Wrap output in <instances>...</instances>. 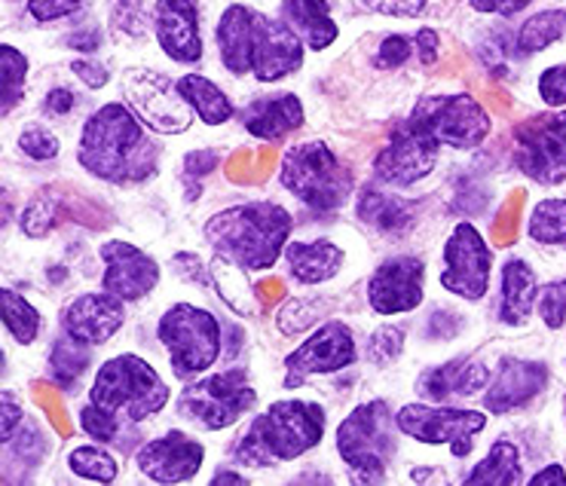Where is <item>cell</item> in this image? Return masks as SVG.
I'll use <instances>...</instances> for the list:
<instances>
[{
	"mask_svg": "<svg viewBox=\"0 0 566 486\" xmlns=\"http://www.w3.org/2000/svg\"><path fill=\"white\" fill-rule=\"evenodd\" d=\"M303 43L289 22L251 10L245 3L227 7L218 22L221 62L233 77L254 74L261 83L291 77L303 65Z\"/></svg>",
	"mask_w": 566,
	"mask_h": 486,
	"instance_id": "cell-1",
	"label": "cell"
},
{
	"mask_svg": "<svg viewBox=\"0 0 566 486\" xmlns=\"http://www.w3.org/2000/svg\"><path fill=\"white\" fill-rule=\"evenodd\" d=\"M77 159L83 169L111 184H142L154 178L159 147L126 105H105L86 119Z\"/></svg>",
	"mask_w": 566,
	"mask_h": 486,
	"instance_id": "cell-2",
	"label": "cell"
},
{
	"mask_svg": "<svg viewBox=\"0 0 566 486\" xmlns=\"http://www.w3.org/2000/svg\"><path fill=\"white\" fill-rule=\"evenodd\" d=\"M291 226V214L276 202H245L211 214L206 239L221 261L242 273H264L285 254Z\"/></svg>",
	"mask_w": 566,
	"mask_h": 486,
	"instance_id": "cell-3",
	"label": "cell"
},
{
	"mask_svg": "<svg viewBox=\"0 0 566 486\" xmlns=\"http://www.w3.org/2000/svg\"><path fill=\"white\" fill-rule=\"evenodd\" d=\"M325 437V410L313 401H276L266 413L254 416L242 434L233 456L251 468H276L282 462L301 459Z\"/></svg>",
	"mask_w": 566,
	"mask_h": 486,
	"instance_id": "cell-4",
	"label": "cell"
},
{
	"mask_svg": "<svg viewBox=\"0 0 566 486\" xmlns=\"http://www.w3.org/2000/svg\"><path fill=\"white\" fill-rule=\"evenodd\" d=\"M90 404L138 425L169 404V385L145 358L117 356L95 373Z\"/></svg>",
	"mask_w": 566,
	"mask_h": 486,
	"instance_id": "cell-5",
	"label": "cell"
},
{
	"mask_svg": "<svg viewBox=\"0 0 566 486\" xmlns=\"http://www.w3.org/2000/svg\"><path fill=\"white\" fill-rule=\"evenodd\" d=\"M279 171H282V187L310 209L337 211L353 197V175L343 169L334 150L322 141L289 147Z\"/></svg>",
	"mask_w": 566,
	"mask_h": 486,
	"instance_id": "cell-6",
	"label": "cell"
},
{
	"mask_svg": "<svg viewBox=\"0 0 566 486\" xmlns=\"http://www.w3.org/2000/svg\"><path fill=\"white\" fill-rule=\"evenodd\" d=\"M386 401H368L356 408L337 429V453L349 465L356 484H380L396 456V437Z\"/></svg>",
	"mask_w": 566,
	"mask_h": 486,
	"instance_id": "cell-7",
	"label": "cell"
},
{
	"mask_svg": "<svg viewBox=\"0 0 566 486\" xmlns=\"http://www.w3.org/2000/svg\"><path fill=\"white\" fill-rule=\"evenodd\" d=\"M159 342L169 352L175 377H197L221 358V325L209 309L193 303H175L157 325Z\"/></svg>",
	"mask_w": 566,
	"mask_h": 486,
	"instance_id": "cell-8",
	"label": "cell"
},
{
	"mask_svg": "<svg viewBox=\"0 0 566 486\" xmlns=\"http://www.w3.org/2000/svg\"><path fill=\"white\" fill-rule=\"evenodd\" d=\"M254 404L258 392L251 389L249 370L230 368L190 382L178 398V413L209 432H221L239 422V416Z\"/></svg>",
	"mask_w": 566,
	"mask_h": 486,
	"instance_id": "cell-9",
	"label": "cell"
},
{
	"mask_svg": "<svg viewBox=\"0 0 566 486\" xmlns=\"http://www.w3.org/2000/svg\"><path fill=\"white\" fill-rule=\"evenodd\" d=\"M408 119L438 145L457 147V150H474L490 135V114L469 93L426 95L410 110Z\"/></svg>",
	"mask_w": 566,
	"mask_h": 486,
	"instance_id": "cell-10",
	"label": "cell"
},
{
	"mask_svg": "<svg viewBox=\"0 0 566 486\" xmlns=\"http://www.w3.org/2000/svg\"><path fill=\"white\" fill-rule=\"evenodd\" d=\"M514 166L536 184L566 178V110L539 114L514 129Z\"/></svg>",
	"mask_w": 566,
	"mask_h": 486,
	"instance_id": "cell-11",
	"label": "cell"
},
{
	"mask_svg": "<svg viewBox=\"0 0 566 486\" xmlns=\"http://www.w3.org/2000/svg\"><path fill=\"white\" fill-rule=\"evenodd\" d=\"M396 425L420 444H448L450 453L462 459L474 447V434L488 429V416L481 410L429 408V404H405L398 410Z\"/></svg>",
	"mask_w": 566,
	"mask_h": 486,
	"instance_id": "cell-12",
	"label": "cell"
},
{
	"mask_svg": "<svg viewBox=\"0 0 566 486\" xmlns=\"http://www.w3.org/2000/svg\"><path fill=\"white\" fill-rule=\"evenodd\" d=\"M444 273L441 285L457 294L462 300H484L490 288V266H493V251L488 239L481 236L469 221L457 224L444 245Z\"/></svg>",
	"mask_w": 566,
	"mask_h": 486,
	"instance_id": "cell-13",
	"label": "cell"
},
{
	"mask_svg": "<svg viewBox=\"0 0 566 486\" xmlns=\"http://www.w3.org/2000/svg\"><path fill=\"white\" fill-rule=\"evenodd\" d=\"M126 98L135 107V114L150 129L163 135H178L190 129V105L185 95L178 93V83H171L154 71H129L126 74Z\"/></svg>",
	"mask_w": 566,
	"mask_h": 486,
	"instance_id": "cell-14",
	"label": "cell"
},
{
	"mask_svg": "<svg viewBox=\"0 0 566 486\" xmlns=\"http://www.w3.org/2000/svg\"><path fill=\"white\" fill-rule=\"evenodd\" d=\"M438 147L441 145L434 138H429L410 119H405V123H398L396 129L389 131V141L380 147V154L374 159V175L380 178L382 184H417V181H422L434 169Z\"/></svg>",
	"mask_w": 566,
	"mask_h": 486,
	"instance_id": "cell-15",
	"label": "cell"
},
{
	"mask_svg": "<svg viewBox=\"0 0 566 486\" xmlns=\"http://www.w3.org/2000/svg\"><path fill=\"white\" fill-rule=\"evenodd\" d=\"M356 337H353L349 325L325 321L310 340L303 342L301 349H294L285 358V373H289L285 377V389H297L313 373H337V370L356 364Z\"/></svg>",
	"mask_w": 566,
	"mask_h": 486,
	"instance_id": "cell-16",
	"label": "cell"
},
{
	"mask_svg": "<svg viewBox=\"0 0 566 486\" xmlns=\"http://www.w3.org/2000/svg\"><path fill=\"white\" fill-rule=\"evenodd\" d=\"M422 278L426 266L420 257H392L377 266L368 282V303L377 316H398L410 313L422 303Z\"/></svg>",
	"mask_w": 566,
	"mask_h": 486,
	"instance_id": "cell-17",
	"label": "cell"
},
{
	"mask_svg": "<svg viewBox=\"0 0 566 486\" xmlns=\"http://www.w3.org/2000/svg\"><path fill=\"white\" fill-rule=\"evenodd\" d=\"M206 459V447L187 437L185 432H166L157 441H147L135 453L138 472L150 477L154 484H185L193 480Z\"/></svg>",
	"mask_w": 566,
	"mask_h": 486,
	"instance_id": "cell-18",
	"label": "cell"
},
{
	"mask_svg": "<svg viewBox=\"0 0 566 486\" xmlns=\"http://www.w3.org/2000/svg\"><path fill=\"white\" fill-rule=\"evenodd\" d=\"M98 254L105 261L102 285L111 294H117L119 300H142L159 285V263L129 242H119V239L105 242Z\"/></svg>",
	"mask_w": 566,
	"mask_h": 486,
	"instance_id": "cell-19",
	"label": "cell"
},
{
	"mask_svg": "<svg viewBox=\"0 0 566 486\" xmlns=\"http://www.w3.org/2000/svg\"><path fill=\"white\" fill-rule=\"evenodd\" d=\"M117 294H80L62 316V330L83 346H105L126 321V309Z\"/></svg>",
	"mask_w": 566,
	"mask_h": 486,
	"instance_id": "cell-20",
	"label": "cell"
},
{
	"mask_svg": "<svg viewBox=\"0 0 566 486\" xmlns=\"http://www.w3.org/2000/svg\"><path fill=\"white\" fill-rule=\"evenodd\" d=\"M163 53L178 65H193L202 59V34H199V10L193 0H157L154 19Z\"/></svg>",
	"mask_w": 566,
	"mask_h": 486,
	"instance_id": "cell-21",
	"label": "cell"
},
{
	"mask_svg": "<svg viewBox=\"0 0 566 486\" xmlns=\"http://www.w3.org/2000/svg\"><path fill=\"white\" fill-rule=\"evenodd\" d=\"M545 385H548V368L542 361L502 358L500 373L490 385V392L484 394V408L490 413H512L530 404Z\"/></svg>",
	"mask_w": 566,
	"mask_h": 486,
	"instance_id": "cell-22",
	"label": "cell"
},
{
	"mask_svg": "<svg viewBox=\"0 0 566 486\" xmlns=\"http://www.w3.org/2000/svg\"><path fill=\"white\" fill-rule=\"evenodd\" d=\"M490 382V370L481 361L472 358H457L441 368H432L417 380V392L422 398H432L434 404L448 401V398H469L481 394V389Z\"/></svg>",
	"mask_w": 566,
	"mask_h": 486,
	"instance_id": "cell-23",
	"label": "cell"
},
{
	"mask_svg": "<svg viewBox=\"0 0 566 486\" xmlns=\"http://www.w3.org/2000/svg\"><path fill=\"white\" fill-rule=\"evenodd\" d=\"M245 129L261 141H282L303 126V105L297 95H266L245 107Z\"/></svg>",
	"mask_w": 566,
	"mask_h": 486,
	"instance_id": "cell-24",
	"label": "cell"
},
{
	"mask_svg": "<svg viewBox=\"0 0 566 486\" xmlns=\"http://www.w3.org/2000/svg\"><path fill=\"white\" fill-rule=\"evenodd\" d=\"M285 261H289L291 276L301 285H322L340 273L343 249L331 239L316 242H291L285 245Z\"/></svg>",
	"mask_w": 566,
	"mask_h": 486,
	"instance_id": "cell-25",
	"label": "cell"
},
{
	"mask_svg": "<svg viewBox=\"0 0 566 486\" xmlns=\"http://www.w3.org/2000/svg\"><path fill=\"white\" fill-rule=\"evenodd\" d=\"M282 22H289L291 31L316 53L337 40L328 0H282Z\"/></svg>",
	"mask_w": 566,
	"mask_h": 486,
	"instance_id": "cell-26",
	"label": "cell"
},
{
	"mask_svg": "<svg viewBox=\"0 0 566 486\" xmlns=\"http://www.w3.org/2000/svg\"><path fill=\"white\" fill-rule=\"evenodd\" d=\"M356 214L358 221H365V224L380 230V233H401L420 214V202L389 197V193H380L377 187H365L361 197H358Z\"/></svg>",
	"mask_w": 566,
	"mask_h": 486,
	"instance_id": "cell-27",
	"label": "cell"
},
{
	"mask_svg": "<svg viewBox=\"0 0 566 486\" xmlns=\"http://www.w3.org/2000/svg\"><path fill=\"white\" fill-rule=\"evenodd\" d=\"M536 276L524 261H509L502 266L500 318L505 325H524L536 303Z\"/></svg>",
	"mask_w": 566,
	"mask_h": 486,
	"instance_id": "cell-28",
	"label": "cell"
},
{
	"mask_svg": "<svg viewBox=\"0 0 566 486\" xmlns=\"http://www.w3.org/2000/svg\"><path fill=\"white\" fill-rule=\"evenodd\" d=\"M178 93L185 95V102L199 114L206 126H221L237 114V107L230 105V98L218 83H211L202 74H185L178 80Z\"/></svg>",
	"mask_w": 566,
	"mask_h": 486,
	"instance_id": "cell-29",
	"label": "cell"
},
{
	"mask_svg": "<svg viewBox=\"0 0 566 486\" xmlns=\"http://www.w3.org/2000/svg\"><path fill=\"white\" fill-rule=\"evenodd\" d=\"M462 484L478 486V484H490V486H514L521 484V459H517V447L512 441H493L490 447L488 459L478 462L472 468V474L462 480Z\"/></svg>",
	"mask_w": 566,
	"mask_h": 486,
	"instance_id": "cell-30",
	"label": "cell"
},
{
	"mask_svg": "<svg viewBox=\"0 0 566 486\" xmlns=\"http://www.w3.org/2000/svg\"><path fill=\"white\" fill-rule=\"evenodd\" d=\"M566 34V13L564 10H542L530 15L527 22L517 31V50L524 55L542 53L545 46H552Z\"/></svg>",
	"mask_w": 566,
	"mask_h": 486,
	"instance_id": "cell-31",
	"label": "cell"
},
{
	"mask_svg": "<svg viewBox=\"0 0 566 486\" xmlns=\"http://www.w3.org/2000/svg\"><path fill=\"white\" fill-rule=\"evenodd\" d=\"M527 236L539 245H560L566 249V199H542L530 211Z\"/></svg>",
	"mask_w": 566,
	"mask_h": 486,
	"instance_id": "cell-32",
	"label": "cell"
},
{
	"mask_svg": "<svg viewBox=\"0 0 566 486\" xmlns=\"http://www.w3.org/2000/svg\"><path fill=\"white\" fill-rule=\"evenodd\" d=\"M0 306H3V325L13 334L19 346H31L38 340L43 321H40L38 309L22 294H15L13 288H3L0 290Z\"/></svg>",
	"mask_w": 566,
	"mask_h": 486,
	"instance_id": "cell-33",
	"label": "cell"
},
{
	"mask_svg": "<svg viewBox=\"0 0 566 486\" xmlns=\"http://www.w3.org/2000/svg\"><path fill=\"white\" fill-rule=\"evenodd\" d=\"M67 468L77 474V477H86V480H95V484H111L119 474L117 459L98 447H74L67 453Z\"/></svg>",
	"mask_w": 566,
	"mask_h": 486,
	"instance_id": "cell-34",
	"label": "cell"
},
{
	"mask_svg": "<svg viewBox=\"0 0 566 486\" xmlns=\"http://www.w3.org/2000/svg\"><path fill=\"white\" fill-rule=\"evenodd\" d=\"M90 368V346H83L77 340H59L55 342L53 356H50V373L59 385H74L83 370Z\"/></svg>",
	"mask_w": 566,
	"mask_h": 486,
	"instance_id": "cell-35",
	"label": "cell"
},
{
	"mask_svg": "<svg viewBox=\"0 0 566 486\" xmlns=\"http://www.w3.org/2000/svg\"><path fill=\"white\" fill-rule=\"evenodd\" d=\"M0 71H3V114H10L13 105L22 102L28 80V59L15 46H0Z\"/></svg>",
	"mask_w": 566,
	"mask_h": 486,
	"instance_id": "cell-36",
	"label": "cell"
},
{
	"mask_svg": "<svg viewBox=\"0 0 566 486\" xmlns=\"http://www.w3.org/2000/svg\"><path fill=\"white\" fill-rule=\"evenodd\" d=\"M55 221H59V202H55L53 197H40L28 205L19 224H22V233H25V236L40 239L53 230Z\"/></svg>",
	"mask_w": 566,
	"mask_h": 486,
	"instance_id": "cell-37",
	"label": "cell"
},
{
	"mask_svg": "<svg viewBox=\"0 0 566 486\" xmlns=\"http://www.w3.org/2000/svg\"><path fill=\"white\" fill-rule=\"evenodd\" d=\"M405 352V330L396 325H382L370 334L368 358L374 364H392Z\"/></svg>",
	"mask_w": 566,
	"mask_h": 486,
	"instance_id": "cell-38",
	"label": "cell"
},
{
	"mask_svg": "<svg viewBox=\"0 0 566 486\" xmlns=\"http://www.w3.org/2000/svg\"><path fill=\"white\" fill-rule=\"evenodd\" d=\"M325 313V303L322 300H291L279 309V330L282 334H297V330H306L316 318H322Z\"/></svg>",
	"mask_w": 566,
	"mask_h": 486,
	"instance_id": "cell-39",
	"label": "cell"
},
{
	"mask_svg": "<svg viewBox=\"0 0 566 486\" xmlns=\"http://www.w3.org/2000/svg\"><path fill=\"white\" fill-rule=\"evenodd\" d=\"M536 303H539L542 321H545L548 328L552 330L564 328L566 325V278H560V282H548V285L539 290Z\"/></svg>",
	"mask_w": 566,
	"mask_h": 486,
	"instance_id": "cell-40",
	"label": "cell"
},
{
	"mask_svg": "<svg viewBox=\"0 0 566 486\" xmlns=\"http://www.w3.org/2000/svg\"><path fill=\"white\" fill-rule=\"evenodd\" d=\"M111 22L129 38H145L147 34V15L142 0H114L111 7Z\"/></svg>",
	"mask_w": 566,
	"mask_h": 486,
	"instance_id": "cell-41",
	"label": "cell"
},
{
	"mask_svg": "<svg viewBox=\"0 0 566 486\" xmlns=\"http://www.w3.org/2000/svg\"><path fill=\"white\" fill-rule=\"evenodd\" d=\"M59 138H55L53 131L43 129V126H28L22 135H19V150L25 154V157L38 159V162H46V159L59 157Z\"/></svg>",
	"mask_w": 566,
	"mask_h": 486,
	"instance_id": "cell-42",
	"label": "cell"
},
{
	"mask_svg": "<svg viewBox=\"0 0 566 486\" xmlns=\"http://www.w3.org/2000/svg\"><path fill=\"white\" fill-rule=\"evenodd\" d=\"M90 0H28V13L34 22L46 25V22H55V19H65V15L83 10Z\"/></svg>",
	"mask_w": 566,
	"mask_h": 486,
	"instance_id": "cell-43",
	"label": "cell"
},
{
	"mask_svg": "<svg viewBox=\"0 0 566 486\" xmlns=\"http://www.w3.org/2000/svg\"><path fill=\"white\" fill-rule=\"evenodd\" d=\"M413 53V43L408 38H401V34H392V38H386L380 43V53L374 59V65L382 67V71H396L410 59Z\"/></svg>",
	"mask_w": 566,
	"mask_h": 486,
	"instance_id": "cell-44",
	"label": "cell"
},
{
	"mask_svg": "<svg viewBox=\"0 0 566 486\" xmlns=\"http://www.w3.org/2000/svg\"><path fill=\"white\" fill-rule=\"evenodd\" d=\"M368 13L396 15V19H413L426 13V0H358Z\"/></svg>",
	"mask_w": 566,
	"mask_h": 486,
	"instance_id": "cell-45",
	"label": "cell"
},
{
	"mask_svg": "<svg viewBox=\"0 0 566 486\" xmlns=\"http://www.w3.org/2000/svg\"><path fill=\"white\" fill-rule=\"evenodd\" d=\"M539 95L545 105H552V107L566 105V65H554L542 74Z\"/></svg>",
	"mask_w": 566,
	"mask_h": 486,
	"instance_id": "cell-46",
	"label": "cell"
},
{
	"mask_svg": "<svg viewBox=\"0 0 566 486\" xmlns=\"http://www.w3.org/2000/svg\"><path fill=\"white\" fill-rule=\"evenodd\" d=\"M214 166H218V154H214V150H193V154H187L185 171L187 178L193 181V184H190V199L199 197V181H202L209 171H214Z\"/></svg>",
	"mask_w": 566,
	"mask_h": 486,
	"instance_id": "cell-47",
	"label": "cell"
},
{
	"mask_svg": "<svg viewBox=\"0 0 566 486\" xmlns=\"http://www.w3.org/2000/svg\"><path fill=\"white\" fill-rule=\"evenodd\" d=\"M71 71H74L90 89H102V86H107V80H111L105 67L98 65V62H86V59H74V62H71Z\"/></svg>",
	"mask_w": 566,
	"mask_h": 486,
	"instance_id": "cell-48",
	"label": "cell"
},
{
	"mask_svg": "<svg viewBox=\"0 0 566 486\" xmlns=\"http://www.w3.org/2000/svg\"><path fill=\"white\" fill-rule=\"evenodd\" d=\"M175 266H185V270H178L181 276L190 278V282H202V285H211V266L199 261L197 254H175Z\"/></svg>",
	"mask_w": 566,
	"mask_h": 486,
	"instance_id": "cell-49",
	"label": "cell"
},
{
	"mask_svg": "<svg viewBox=\"0 0 566 486\" xmlns=\"http://www.w3.org/2000/svg\"><path fill=\"white\" fill-rule=\"evenodd\" d=\"M74 105H77V95L71 93V89H65V86H59V89H53V93L46 95L43 110H46L50 117H65V114L74 110Z\"/></svg>",
	"mask_w": 566,
	"mask_h": 486,
	"instance_id": "cell-50",
	"label": "cell"
},
{
	"mask_svg": "<svg viewBox=\"0 0 566 486\" xmlns=\"http://www.w3.org/2000/svg\"><path fill=\"white\" fill-rule=\"evenodd\" d=\"M460 316H450V313H444V309H438L434 316H429V337L432 340H450L457 330H460V321H457Z\"/></svg>",
	"mask_w": 566,
	"mask_h": 486,
	"instance_id": "cell-51",
	"label": "cell"
},
{
	"mask_svg": "<svg viewBox=\"0 0 566 486\" xmlns=\"http://www.w3.org/2000/svg\"><path fill=\"white\" fill-rule=\"evenodd\" d=\"M530 7V0H472V10L493 15H514Z\"/></svg>",
	"mask_w": 566,
	"mask_h": 486,
	"instance_id": "cell-52",
	"label": "cell"
},
{
	"mask_svg": "<svg viewBox=\"0 0 566 486\" xmlns=\"http://www.w3.org/2000/svg\"><path fill=\"white\" fill-rule=\"evenodd\" d=\"M0 404H3V444H10L15 434V425L22 422V408L15 404L13 392L0 394Z\"/></svg>",
	"mask_w": 566,
	"mask_h": 486,
	"instance_id": "cell-53",
	"label": "cell"
},
{
	"mask_svg": "<svg viewBox=\"0 0 566 486\" xmlns=\"http://www.w3.org/2000/svg\"><path fill=\"white\" fill-rule=\"evenodd\" d=\"M413 46H417V53H420L422 65H432L434 59H438V50H441V40L434 34L432 28H422L417 40H413Z\"/></svg>",
	"mask_w": 566,
	"mask_h": 486,
	"instance_id": "cell-54",
	"label": "cell"
},
{
	"mask_svg": "<svg viewBox=\"0 0 566 486\" xmlns=\"http://www.w3.org/2000/svg\"><path fill=\"white\" fill-rule=\"evenodd\" d=\"M71 50H83V53H95L98 46H102V34L95 31V28H90V31H77V34H71V38L65 40Z\"/></svg>",
	"mask_w": 566,
	"mask_h": 486,
	"instance_id": "cell-55",
	"label": "cell"
},
{
	"mask_svg": "<svg viewBox=\"0 0 566 486\" xmlns=\"http://www.w3.org/2000/svg\"><path fill=\"white\" fill-rule=\"evenodd\" d=\"M285 294V285L279 282V278H264L261 285H258V297H261V306H273Z\"/></svg>",
	"mask_w": 566,
	"mask_h": 486,
	"instance_id": "cell-56",
	"label": "cell"
},
{
	"mask_svg": "<svg viewBox=\"0 0 566 486\" xmlns=\"http://www.w3.org/2000/svg\"><path fill=\"white\" fill-rule=\"evenodd\" d=\"M530 484H536V486H542V484H566L564 465H548L545 472L533 474V477H530Z\"/></svg>",
	"mask_w": 566,
	"mask_h": 486,
	"instance_id": "cell-57",
	"label": "cell"
},
{
	"mask_svg": "<svg viewBox=\"0 0 566 486\" xmlns=\"http://www.w3.org/2000/svg\"><path fill=\"white\" fill-rule=\"evenodd\" d=\"M211 484H245V477L237 472H221L211 477Z\"/></svg>",
	"mask_w": 566,
	"mask_h": 486,
	"instance_id": "cell-58",
	"label": "cell"
}]
</instances>
